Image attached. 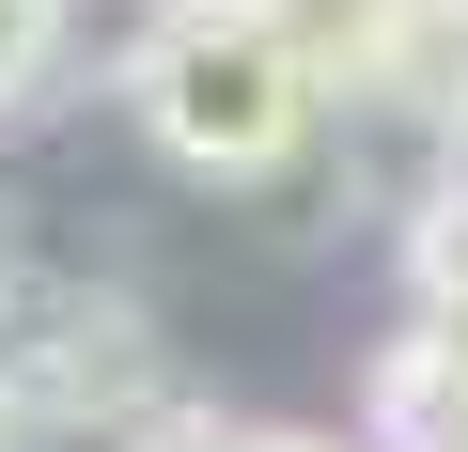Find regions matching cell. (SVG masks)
<instances>
[{
    "label": "cell",
    "instance_id": "1",
    "mask_svg": "<svg viewBox=\"0 0 468 452\" xmlns=\"http://www.w3.org/2000/svg\"><path fill=\"white\" fill-rule=\"evenodd\" d=\"M141 125H156L172 172L250 187V172H282L313 141V63L282 47L266 0H172L156 47H141Z\"/></svg>",
    "mask_w": 468,
    "mask_h": 452
},
{
    "label": "cell",
    "instance_id": "2",
    "mask_svg": "<svg viewBox=\"0 0 468 452\" xmlns=\"http://www.w3.org/2000/svg\"><path fill=\"white\" fill-rule=\"evenodd\" d=\"M79 421H172V374H156V328L110 297V281H63V266H0V452L16 436H79Z\"/></svg>",
    "mask_w": 468,
    "mask_h": 452
},
{
    "label": "cell",
    "instance_id": "3",
    "mask_svg": "<svg viewBox=\"0 0 468 452\" xmlns=\"http://www.w3.org/2000/svg\"><path fill=\"white\" fill-rule=\"evenodd\" d=\"M282 16V47L313 63V94L344 79V94H406V79H437V47H452V16L468 0H266Z\"/></svg>",
    "mask_w": 468,
    "mask_h": 452
},
{
    "label": "cell",
    "instance_id": "4",
    "mask_svg": "<svg viewBox=\"0 0 468 452\" xmlns=\"http://www.w3.org/2000/svg\"><path fill=\"white\" fill-rule=\"evenodd\" d=\"M359 452H468V343L452 328H406L375 359V436Z\"/></svg>",
    "mask_w": 468,
    "mask_h": 452
},
{
    "label": "cell",
    "instance_id": "5",
    "mask_svg": "<svg viewBox=\"0 0 468 452\" xmlns=\"http://www.w3.org/2000/svg\"><path fill=\"white\" fill-rule=\"evenodd\" d=\"M406 297H421V328H452L468 343V156L421 187V218H406Z\"/></svg>",
    "mask_w": 468,
    "mask_h": 452
},
{
    "label": "cell",
    "instance_id": "6",
    "mask_svg": "<svg viewBox=\"0 0 468 452\" xmlns=\"http://www.w3.org/2000/svg\"><path fill=\"white\" fill-rule=\"evenodd\" d=\"M156 452H359V436H297V421H156Z\"/></svg>",
    "mask_w": 468,
    "mask_h": 452
},
{
    "label": "cell",
    "instance_id": "7",
    "mask_svg": "<svg viewBox=\"0 0 468 452\" xmlns=\"http://www.w3.org/2000/svg\"><path fill=\"white\" fill-rule=\"evenodd\" d=\"M48 63H63V0H0V110H16Z\"/></svg>",
    "mask_w": 468,
    "mask_h": 452
},
{
    "label": "cell",
    "instance_id": "8",
    "mask_svg": "<svg viewBox=\"0 0 468 452\" xmlns=\"http://www.w3.org/2000/svg\"><path fill=\"white\" fill-rule=\"evenodd\" d=\"M0 266H16V235H0Z\"/></svg>",
    "mask_w": 468,
    "mask_h": 452
}]
</instances>
